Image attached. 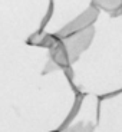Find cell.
<instances>
[{
  "mask_svg": "<svg viewBox=\"0 0 122 132\" xmlns=\"http://www.w3.org/2000/svg\"><path fill=\"white\" fill-rule=\"evenodd\" d=\"M93 33H95L93 27H88L82 32L73 33V35L65 37V39H60L62 45L65 46L66 52H68L70 62L76 60L80 56V53H83L86 50V47L89 46L93 39Z\"/></svg>",
  "mask_w": 122,
  "mask_h": 132,
  "instance_id": "obj_1",
  "label": "cell"
},
{
  "mask_svg": "<svg viewBox=\"0 0 122 132\" xmlns=\"http://www.w3.org/2000/svg\"><path fill=\"white\" fill-rule=\"evenodd\" d=\"M96 14H98V12H96L93 7L88 9L85 13L82 14V16L76 17V19L73 20L72 23H69L66 27H63V29L60 30L59 33H58V36L62 37V39H65V37H68V36H70V35H73V33L82 32V30H85V29H88V27H91L89 24L96 19Z\"/></svg>",
  "mask_w": 122,
  "mask_h": 132,
  "instance_id": "obj_2",
  "label": "cell"
},
{
  "mask_svg": "<svg viewBox=\"0 0 122 132\" xmlns=\"http://www.w3.org/2000/svg\"><path fill=\"white\" fill-rule=\"evenodd\" d=\"M50 55H52V59L58 63V65L66 66L69 63V56H68V52H66L65 46L62 45V42H59L56 46L50 50Z\"/></svg>",
  "mask_w": 122,
  "mask_h": 132,
  "instance_id": "obj_3",
  "label": "cell"
},
{
  "mask_svg": "<svg viewBox=\"0 0 122 132\" xmlns=\"http://www.w3.org/2000/svg\"><path fill=\"white\" fill-rule=\"evenodd\" d=\"M59 42L60 40L53 37L52 35H36V36L30 37V40H29V43H35V45H39V46H46L50 50L56 46Z\"/></svg>",
  "mask_w": 122,
  "mask_h": 132,
  "instance_id": "obj_4",
  "label": "cell"
},
{
  "mask_svg": "<svg viewBox=\"0 0 122 132\" xmlns=\"http://www.w3.org/2000/svg\"><path fill=\"white\" fill-rule=\"evenodd\" d=\"M62 132H93V125L91 121H80L65 128Z\"/></svg>",
  "mask_w": 122,
  "mask_h": 132,
  "instance_id": "obj_5",
  "label": "cell"
},
{
  "mask_svg": "<svg viewBox=\"0 0 122 132\" xmlns=\"http://www.w3.org/2000/svg\"><path fill=\"white\" fill-rule=\"evenodd\" d=\"M98 7L106 10V12H116L122 7V2H113V0H105V2H96Z\"/></svg>",
  "mask_w": 122,
  "mask_h": 132,
  "instance_id": "obj_6",
  "label": "cell"
}]
</instances>
